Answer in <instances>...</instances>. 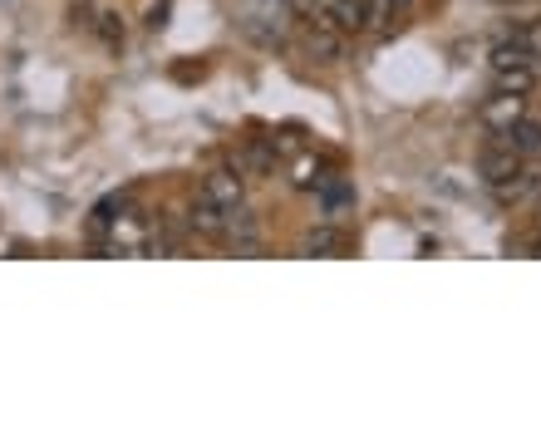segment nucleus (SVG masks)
<instances>
[{"mask_svg":"<svg viewBox=\"0 0 541 433\" xmlns=\"http://www.w3.org/2000/svg\"><path fill=\"white\" fill-rule=\"evenodd\" d=\"M345 40H350V35H345L340 25H330L325 15H310V20H305V30H301L305 55H310L315 64H340V60H345Z\"/></svg>","mask_w":541,"mask_h":433,"instance_id":"obj_1","label":"nucleus"},{"mask_svg":"<svg viewBox=\"0 0 541 433\" xmlns=\"http://www.w3.org/2000/svg\"><path fill=\"white\" fill-rule=\"evenodd\" d=\"M517 119H527V94H502V89H492V99H482L478 124L487 128L492 138H497V133H507Z\"/></svg>","mask_w":541,"mask_h":433,"instance_id":"obj_2","label":"nucleus"},{"mask_svg":"<svg viewBox=\"0 0 541 433\" xmlns=\"http://www.w3.org/2000/svg\"><path fill=\"white\" fill-rule=\"evenodd\" d=\"M227 168H237L241 178H276L281 158H276V148H271L266 138H246L237 153H232V163H227Z\"/></svg>","mask_w":541,"mask_h":433,"instance_id":"obj_3","label":"nucleus"},{"mask_svg":"<svg viewBox=\"0 0 541 433\" xmlns=\"http://www.w3.org/2000/svg\"><path fill=\"white\" fill-rule=\"evenodd\" d=\"M187 227L197 232V237H207V242H222L227 237V207H217L212 197H192V207H187Z\"/></svg>","mask_w":541,"mask_h":433,"instance_id":"obj_4","label":"nucleus"},{"mask_svg":"<svg viewBox=\"0 0 541 433\" xmlns=\"http://www.w3.org/2000/svg\"><path fill=\"white\" fill-rule=\"evenodd\" d=\"M478 173H482V183L487 187H497V183H507L512 173H522V158L497 138V143H487V148L478 153Z\"/></svg>","mask_w":541,"mask_h":433,"instance_id":"obj_5","label":"nucleus"},{"mask_svg":"<svg viewBox=\"0 0 541 433\" xmlns=\"http://www.w3.org/2000/svg\"><path fill=\"white\" fill-rule=\"evenodd\" d=\"M315 202L325 207V217H345V212H355V183L350 178H340V173H325V183L315 187Z\"/></svg>","mask_w":541,"mask_h":433,"instance_id":"obj_6","label":"nucleus"},{"mask_svg":"<svg viewBox=\"0 0 541 433\" xmlns=\"http://www.w3.org/2000/svg\"><path fill=\"white\" fill-rule=\"evenodd\" d=\"M202 197H212L217 207H237L241 197H246V178H241L237 168H217V173H207L202 187H197Z\"/></svg>","mask_w":541,"mask_h":433,"instance_id":"obj_7","label":"nucleus"},{"mask_svg":"<svg viewBox=\"0 0 541 433\" xmlns=\"http://www.w3.org/2000/svg\"><path fill=\"white\" fill-rule=\"evenodd\" d=\"M537 84H541V74H537V60L497 64V69H492V89H502V94H532Z\"/></svg>","mask_w":541,"mask_h":433,"instance_id":"obj_8","label":"nucleus"},{"mask_svg":"<svg viewBox=\"0 0 541 433\" xmlns=\"http://www.w3.org/2000/svg\"><path fill=\"white\" fill-rule=\"evenodd\" d=\"M320 15L330 25H340L345 35H364V15H369V0H320Z\"/></svg>","mask_w":541,"mask_h":433,"instance_id":"obj_9","label":"nucleus"},{"mask_svg":"<svg viewBox=\"0 0 541 433\" xmlns=\"http://www.w3.org/2000/svg\"><path fill=\"white\" fill-rule=\"evenodd\" d=\"M325 173H330V168H325V158H320V153H310V148H301V153L291 158V178H286V183L296 187V192H315V187L325 183Z\"/></svg>","mask_w":541,"mask_h":433,"instance_id":"obj_10","label":"nucleus"},{"mask_svg":"<svg viewBox=\"0 0 541 433\" xmlns=\"http://www.w3.org/2000/svg\"><path fill=\"white\" fill-rule=\"evenodd\" d=\"M497 138H502V143L522 158V163H527V158H541V124H537V119H517L507 133H497Z\"/></svg>","mask_w":541,"mask_h":433,"instance_id":"obj_11","label":"nucleus"},{"mask_svg":"<svg viewBox=\"0 0 541 433\" xmlns=\"http://www.w3.org/2000/svg\"><path fill=\"white\" fill-rule=\"evenodd\" d=\"M345 242H350V237H345L335 222H325V227H310V232H305L301 251L305 256H335V251H345Z\"/></svg>","mask_w":541,"mask_h":433,"instance_id":"obj_12","label":"nucleus"},{"mask_svg":"<svg viewBox=\"0 0 541 433\" xmlns=\"http://www.w3.org/2000/svg\"><path fill=\"white\" fill-rule=\"evenodd\" d=\"M89 30H94V35H99L109 50H123V15H114V10H99Z\"/></svg>","mask_w":541,"mask_h":433,"instance_id":"obj_13","label":"nucleus"},{"mask_svg":"<svg viewBox=\"0 0 541 433\" xmlns=\"http://www.w3.org/2000/svg\"><path fill=\"white\" fill-rule=\"evenodd\" d=\"M241 35L256 40V45H266V50H281L286 45V30L281 25H261V20H241Z\"/></svg>","mask_w":541,"mask_h":433,"instance_id":"obj_14","label":"nucleus"},{"mask_svg":"<svg viewBox=\"0 0 541 433\" xmlns=\"http://www.w3.org/2000/svg\"><path fill=\"white\" fill-rule=\"evenodd\" d=\"M266 143L276 148V158H281V163H291V158H296V153H301V148H305V143H301V133H296V128H281V133H271Z\"/></svg>","mask_w":541,"mask_h":433,"instance_id":"obj_15","label":"nucleus"},{"mask_svg":"<svg viewBox=\"0 0 541 433\" xmlns=\"http://www.w3.org/2000/svg\"><path fill=\"white\" fill-rule=\"evenodd\" d=\"M517 40L527 45V55H532V60H541V20H532V25H527V30H522Z\"/></svg>","mask_w":541,"mask_h":433,"instance_id":"obj_16","label":"nucleus"},{"mask_svg":"<svg viewBox=\"0 0 541 433\" xmlns=\"http://www.w3.org/2000/svg\"><path fill=\"white\" fill-rule=\"evenodd\" d=\"M163 15H168V0H158V5H148V30H163V25H168Z\"/></svg>","mask_w":541,"mask_h":433,"instance_id":"obj_17","label":"nucleus"},{"mask_svg":"<svg viewBox=\"0 0 541 433\" xmlns=\"http://www.w3.org/2000/svg\"><path fill=\"white\" fill-rule=\"evenodd\" d=\"M423 5H443V0H423Z\"/></svg>","mask_w":541,"mask_h":433,"instance_id":"obj_18","label":"nucleus"},{"mask_svg":"<svg viewBox=\"0 0 541 433\" xmlns=\"http://www.w3.org/2000/svg\"><path fill=\"white\" fill-rule=\"evenodd\" d=\"M537 251H541V247H537Z\"/></svg>","mask_w":541,"mask_h":433,"instance_id":"obj_19","label":"nucleus"}]
</instances>
